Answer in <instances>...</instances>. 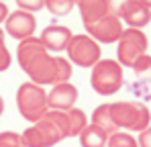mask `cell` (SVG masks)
<instances>
[{
	"label": "cell",
	"mask_w": 151,
	"mask_h": 147,
	"mask_svg": "<svg viewBox=\"0 0 151 147\" xmlns=\"http://www.w3.org/2000/svg\"><path fill=\"white\" fill-rule=\"evenodd\" d=\"M6 17H8V6H6V4L0 0V24L6 21Z\"/></svg>",
	"instance_id": "cell-25"
},
{
	"label": "cell",
	"mask_w": 151,
	"mask_h": 147,
	"mask_svg": "<svg viewBox=\"0 0 151 147\" xmlns=\"http://www.w3.org/2000/svg\"><path fill=\"white\" fill-rule=\"evenodd\" d=\"M2 24H4V33L6 35H10L17 41H23L27 37H33V33L37 29V19H35L33 12L14 10V12H8L6 21Z\"/></svg>",
	"instance_id": "cell-8"
},
{
	"label": "cell",
	"mask_w": 151,
	"mask_h": 147,
	"mask_svg": "<svg viewBox=\"0 0 151 147\" xmlns=\"http://www.w3.org/2000/svg\"><path fill=\"white\" fill-rule=\"evenodd\" d=\"M116 43H119V47H116V61L123 68H131L135 63V59L145 55L147 47H149L147 35L141 29H131V27H127L123 31L121 39Z\"/></svg>",
	"instance_id": "cell-5"
},
{
	"label": "cell",
	"mask_w": 151,
	"mask_h": 147,
	"mask_svg": "<svg viewBox=\"0 0 151 147\" xmlns=\"http://www.w3.org/2000/svg\"><path fill=\"white\" fill-rule=\"evenodd\" d=\"M4 112V100H2V96H0V115Z\"/></svg>",
	"instance_id": "cell-26"
},
{
	"label": "cell",
	"mask_w": 151,
	"mask_h": 147,
	"mask_svg": "<svg viewBox=\"0 0 151 147\" xmlns=\"http://www.w3.org/2000/svg\"><path fill=\"white\" fill-rule=\"evenodd\" d=\"M108 147H139L137 145V139L127 133V131H116L112 135H108Z\"/></svg>",
	"instance_id": "cell-18"
},
{
	"label": "cell",
	"mask_w": 151,
	"mask_h": 147,
	"mask_svg": "<svg viewBox=\"0 0 151 147\" xmlns=\"http://www.w3.org/2000/svg\"><path fill=\"white\" fill-rule=\"evenodd\" d=\"M72 35L74 33L68 27H63V24H49V27L43 29L39 41L43 43V47L47 49L49 53H59V51H63L68 47Z\"/></svg>",
	"instance_id": "cell-11"
},
{
	"label": "cell",
	"mask_w": 151,
	"mask_h": 147,
	"mask_svg": "<svg viewBox=\"0 0 151 147\" xmlns=\"http://www.w3.org/2000/svg\"><path fill=\"white\" fill-rule=\"evenodd\" d=\"M78 137H80L82 147H106V141H108V135L100 131L98 127H94L92 122H88Z\"/></svg>",
	"instance_id": "cell-13"
},
{
	"label": "cell",
	"mask_w": 151,
	"mask_h": 147,
	"mask_svg": "<svg viewBox=\"0 0 151 147\" xmlns=\"http://www.w3.org/2000/svg\"><path fill=\"white\" fill-rule=\"evenodd\" d=\"M17 59L21 70L29 76V82L39 86L55 84V55H51L39 37H27L19 43Z\"/></svg>",
	"instance_id": "cell-1"
},
{
	"label": "cell",
	"mask_w": 151,
	"mask_h": 147,
	"mask_svg": "<svg viewBox=\"0 0 151 147\" xmlns=\"http://www.w3.org/2000/svg\"><path fill=\"white\" fill-rule=\"evenodd\" d=\"M12 63V57H10V51L4 43V31L0 29V72H6Z\"/></svg>",
	"instance_id": "cell-20"
},
{
	"label": "cell",
	"mask_w": 151,
	"mask_h": 147,
	"mask_svg": "<svg viewBox=\"0 0 151 147\" xmlns=\"http://www.w3.org/2000/svg\"><path fill=\"white\" fill-rule=\"evenodd\" d=\"M110 119L114 127L121 131H137L141 133L151 125V112L143 102L133 100H119L110 104Z\"/></svg>",
	"instance_id": "cell-2"
},
{
	"label": "cell",
	"mask_w": 151,
	"mask_h": 147,
	"mask_svg": "<svg viewBox=\"0 0 151 147\" xmlns=\"http://www.w3.org/2000/svg\"><path fill=\"white\" fill-rule=\"evenodd\" d=\"M92 125L98 127L100 131H104L106 135H112V133L119 131L114 127L112 119H110V104H100V106L94 108V112H92Z\"/></svg>",
	"instance_id": "cell-14"
},
{
	"label": "cell",
	"mask_w": 151,
	"mask_h": 147,
	"mask_svg": "<svg viewBox=\"0 0 151 147\" xmlns=\"http://www.w3.org/2000/svg\"><path fill=\"white\" fill-rule=\"evenodd\" d=\"M0 147H23L21 133H14V131H2V133H0Z\"/></svg>",
	"instance_id": "cell-19"
},
{
	"label": "cell",
	"mask_w": 151,
	"mask_h": 147,
	"mask_svg": "<svg viewBox=\"0 0 151 147\" xmlns=\"http://www.w3.org/2000/svg\"><path fill=\"white\" fill-rule=\"evenodd\" d=\"M78 94V88L70 82L53 84V88L47 92V106L49 110H70L76 106Z\"/></svg>",
	"instance_id": "cell-9"
},
{
	"label": "cell",
	"mask_w": 151,
	"mask_h": 147,
	"mask_svg": "<svg viewBox=\"0 0 151 147\" xmlns=\"http://www.w3.org/2000/svg\"><path fill=\"white\" fill-rule=\"evenodd\" d=\"M74 2H76V6H78V10H80V17H82L84 27L96 23L104 14H108L106 0H74Z\"/></svg>",
	"instance_id": "cell-12"
},
{
	"label": "cell",
	"mask_w": 151,
	"mask_h": 147,
	"mask_svg": "<svg viewBox=\"0 0 151 147\" xmlns=\"http://www.w3.org/2000/svg\"><path fill=\"white\" fill-rule=\"evenodd\" d=\"M127 2H129V0H106V8H108L110 14L119 17V12L123 10V6H125Z\"/></svg>",
	"instance_id": "cell-23"
},
{
	"label": "cell",
	"mask_w": 151,
	"mask_h": 147,
	"mask_svg": "<svg viewBox=\"0 0 151 147\" xmlns=\"http://www.w3.org/2000/svg\"><path fill=\"white\" fill-rule=\"evenodd\" d=\"M125 27L123 21L114 14H104L102 19H98L96 23L86 27V35H90L96 43H116L123 35Z\"/></svg>",
	"instance_id": "cell-7"
},
{
	"label": "cell",
	"mask_w": 151,
	"mask_h": 147,
	"mask_svg": "<svg viewBox=\"0 0 151 147\" xmlns=\"http://www.w3.org/2000/svg\"><path fill=\"white\" fill-rule=\"evenodd\" d=\"M74 6H76L74 0H45V8L53 17H65V14H70V10Z\"/></svg>",
	"instance_id": "cell-17"
},
{
	"label": "cell",
	"mask_w": 151,
	"mask_h": 147,
	"mask_svg": "<svg viewBox=\"0 0 151 147\" xmlns=\"http://www.w3.org/2000/svg\"><path fill=\"white\" fill-rule=\"evenodd\" d=\"M137 145H139V147H151V125L147 127V129H143V131L139 133Z\"/></svg>",
	"instance_id": "cell-24"
},
{
	"label": "cell",
	"mask_w": 151,
	"mask_h": 147,
	"mask_svg": "<svg viewBox=\"0 0 151 147\" xmlns=\"http://www.w3.org/2000/svg\"><path fill=\"white\" fill-rule=\"evenodd\" d=\"M131 70L137 74V76H143V74L151 72V55H141V57H137L135 59V63L131 66Z\"/></svg>",
	"instance_id": "cell-21"
},
{
	"label": "cell",
	"mask_w": 151,
	"mask_h": 147,
	"mask_svg": "<svg viewBox=\"0 0 151 147\" xmlns=\"http://www.w3.org/2000/svg\"><path fill=\"white\" fill-rule=\"evenodd\" d=\"M68 59L80 68H92L98 59H102L100 43H96L90 35H72L68 43Z\"/></svg>",
	"instance_id": "cell-6"
},
{
	"label": "cell",
	"mask_w": 151,
	"mask_h": 147,
	"mask_svg": "<svg viewBox=\"0 0 151 147\" xmlns=\"http://www.w3.org/2000/svg\"><path fill=\"white\" fill-rule=\"evenodd\" d=\"M125 82L123 76V66L116 59H98L92 66L90 74V86L94 92H98L100 96H110L116 94L121 90Z\"/></svg>",
	"instance_id": "cell-3"
},
{
	"label": "cell",
	"mask_w": 151,
	"mask_h": 147,
	"mask_svg": "<svg viewBox=\"0 0 151 147\" xmlns=\"http://www.w3.org/2000/svg\"><path fill=\"white\" fill-rule=\"evenodd\" d=\"M119 19L125 24H129L131 29H141L143 31V27H147L151 23V8H147L139 0H129L123 6V10L119 12Z\"/></svg>",
	"instance_id": "cell-10"
},
{
	"label": "cell",
	"mask_w": 151,
	"mask_h": 147,
	"mask_svg": "<svg viewBox=\"0 0 151 147\" xmlns=\"http://www.w3.org/2000/svg\"><path fill=\"white\" fill-rule=\"evenodd\" d=\"M17 6H19V10L37 12V10H43V6H45V0H17Z\"/></svg>",
	"instance_id": "cell-22"
},
{
	"label": "cell",
	"mask_w": 151,
	"mask_h": 147,
	"mask_svg": "<svg viewBox=\"0 0 151 147\" xmlns=\"http://www.w3.org/2000/svg\"><path fill=\"white\" fill-rule=\"evenodd\" d=\"M65 115H68V122H70V137H78L84 131V127L88 125V115L82 108H76V106L65 110Z\"/></svg>",
	"instance_id": "cell-15"
},
{
	"label": "cell",
	"mask_w": 151,
	"mask_h": 147,
	"mask_svg": "<svg viewBox=\"0 0 151 147\" xmlns=\"http://www.w3.org/2000/svg\"><path fill=\"white\" fill-rule=\"evenodd\" d=\"M70 78H72V63H70V59L57 55L55 57V84L70 82Z\"/></svg>",
	"instance_id": "cell-16"
},
{
	"label": "cell",
	"mask_w": 151,
	"mask_h": 147,
	"mask_svg": "<svg viewBox=\"0 0 151 147\" xmlns=\"http://www.w3.org/2000/svg\"><path fill=\"white\" fill-rule=\"evenodd\" d=\"M17 106H19V112L25 121L37 122L49 110L45 88L39 84H33V82L21 84L17 90Z\"/></svg>",
	"instance_id": "cell-4"
},
{
	"label": "cell",
	"mask_w": 151,
	"mask_h": 147,
	"mask_svg": "<svg viewBox=\"0 0 151 147\" xmlns=\"http://www.w3.org/2000/svg\"><path fill=\"white\" fill-rule=\"evenodd\" d=\"M139 2H143V4H145L147 8H151V0H139Z\"/></svg>",
	"instance_id": "cell-27"
}]
</instances>
